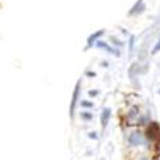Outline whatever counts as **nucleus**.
<instances>
[{"label":"nucleus","instance_id":"1","mask_svg":"<svg viewBox=\"0 0 160 160\" xmlns=\"http://www.w3.org/2000/svg\"><path fill=\"white\" fill-rule=\"evenodd\" d=\"M146 134H147V138H149L150 142L159 143L160 142V126H159V123H156V121L150 123V126L147 127Z\"/></svg>","mask_w":160,"mask_h":160},{"label":"nucleus","instance_id":"2","mask_svg":"<svg viewBox=\"0 0 160 160\" xmlns=\"http://www.w3.org/2000/svg\"><path fill=\"white\" fill-rule=\"evenodd\" d=\"M128 143H130L131 146H140L144 143V138H143V134L142 133H131L130 137H128Z\"/></svg>","mask_w":160,"mask_h":160},{"label":"nucleus","instance_id":"3","mask_svg":"<svg viewBox=\"0 0 160 160\" xmlns=\"http://www.w3.org/2000/svg\"><path fill=\"white\" fill-rule=\"evenodd\" d=\"M146 10V4H144V0H138L137 3L133 6V9H130L128 15L130 16H134V15H140L143 12Z\"/></svg>","mask_w":160,"mask_h":160},{"label":"nucleus","instance_id":"4","mask_svg":"<svg viewBox=\"0 0 160 160\" xmlns=\"http://www.w3.org/2000/svg\"><path fill=\"white\" fill-rule=\"evenodd\" d=\"M79 89H81V81H78V84L75 87V91H74V97H72V104H71V117H74L75 105L78 102V97H79Z\"/></svg>","mask_w":160,"mask_h":160},{"label":"nucleus","instance_id":"5","mask_svg":"<svg viewBox=\"0 0 160 160\" xmlns=\"http://www.w3.org/2000/svg\"><path fill=\"white\" fill-rule=\"evenodd\" d=\"M110 117H111V110H110V108H104L102 112H101V127H102V130L108 126Z\"/></svg>","mask_w":160,"mask_h":160},{"label":"nucleus","instance_id":"6","mask_svg":"<svg viewBox=\"0 0 160 160\" xmlns=\"http://www.w3.org/2000/svg\"><path fill=\"white\" fill-rule=\"evenodd\" d=\"M97 46H98V48H101V49H105L108 53H112V55H116V56H120V51H118V49H112L111 46H108L105 42H101L100 41L97 43Z\"/></svg>","mask_w":160,"mask_h":160},{"label":"nucleus","instance_id":"7","mask_svg":"<svg viewBox=\"0 0 160 160\" xmlns=\"http://www.w3.org/2000/svg\"><path fill=\"white\" fill-rule=\"evenodd\" d=\"M104 33H105V30H104V29L97 30L95 33H94V35H91V36L88 38V45H92L94 42H95V41H97V39H98V38H100V36H102V35H104Z\"/></svg>","mask_w":160,"mask_h":160},{"label":"nucleus","instance_id":"8","mask_svg":"<svg viewBox=\"0 0 160 160\" xmlns=\"http://www.w3.org/2000/svg\"><path fill=\"white\" fill-rule=\"evenodd\" d=\"M81 118H84V120H92V114L91 112H81Z\"/></svg>","mask_w":160,"mask_h":160},{"label":"nucleus","instance_id":"9","mask_svg":"<svg viewBox=\"0 0 160 160\" xmlns=\"http://www.w3.org/2000/svg\"><path fill=\"white\" fill-rule=\"evenodd\" d=\"M81 107H84V108H92L94 104H92V102H89V101H81Z\"/></svg>","mask_w":160,"mask_h":160},{"label":"nucleus","instance_id":"10","mask_svg":"<svg viewBox=\"0 0 160 160\" xmlns=\"http://www.w3.org/2000/svg\"><path fill=\"white\" fill-rule=\"evenodd\" d=\"M159 51H160V39H159V42H157V45H156V46H154V48H153L152 53H153V55H156V53L159 52Z\"/></svg>","mask_w":160,"mask_h":160},{"label":"nucleus","instance_id":"11","mask_svg":"<svg viewBox=\"0 0 160 160\" xmlns=\"http://www.w3.org/2000/svg\"><path fill=\"white\" fill-rule=\"evenodd\" d=\"M88 137H89V138H94V140H97V138H98V137H97V134H95V133H89V134H88Z\"/></svg>","mask_w":160,"mask_h":160},{"label":"nucleus","instance_id":"12","mask_svg":"<svg viewBox=\"0 0 160 160\" xmlns=\"http://www.w3.org/2000/svg\"><path fill=\"white\" fill-rule=\"evenodd\" d=\"M89 95H91V97H95V95H97V94H98V91H89Z\"/></svg>","mask_w":160,"mask_h":160},{"label":"nucleus","instance_id":"13","mask_svg":"<svg viewBox=\"0 0 160 160\" xmlns=\"http://www.w3.org/2000/svg\"><path fill=\"white\" fill-rule=\"evenodd\" d=\"M87 75H88V77H91V78H92V77H95V72H87Z\"/></svg>","mask_w":160,"mask_h":160},{"label":"nucleus","instance_id":"14","mask_svg":"<svg viewBox=\"0 0 160 160\" xmlns=\"http://www.w3.org/2000/svg\"><path fill=\"white\" fill-rule=\"evenodd\" d=\"M159 94H160V89H159Z\"/></svg>","mask_w":160,"mask_h":160}]
</instances>
